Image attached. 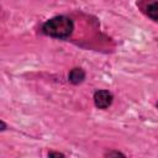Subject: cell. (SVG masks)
<instances>
[{
  "label": "cell",
  "instance_id": "obj_1",
  "mask_svg": "<svg viewBox=\"0 0 158 158\" xmlns=\"http://www.w3.org/2000/svg\"><path fill=\"white\" fill-rule=\"evenodd\" d=\"M73 30H74V23L67 16L52 17L43 25V32L56 38H67L72 35Z\"/></svg>",
  "mask_w": 158,
  "mask_h": 158
},
{
  "label": "cell",
  "instance_id": "obj_2",
  "mask_svg": "<svg viewBox=\"0 0 158 158\" xmlns=\"http://www.w3.org/2000/svg\"><path fill=\"white\" fill-rule=\"evenodd\" d=\"M112 94L107 90H98L94 94V102L99 109H106L112 102Z\"/></svg>",
  "mask_w": 158,
  "mask_h": 158
},
{
  "label": "cell",
  "instance_id": "obj_3",
  "mask_svg": "<svg viewBox=\"0 0 158 158\" xmlns=\"http://www.w3.org/2000/svg\"><path fill=\"white\" fill-rule=\"evenodd\" d=\"M85 78V72L81 68H73L69 73V80L73 84H79L84 80Z\"/></svg>",
  "mask_w": 158,
  "mask_h": 158
},
{
  "label": "cell",
  "instance_id": "obj_4",
  "mask_svg": "<svg viewBox=\"0 0 158 158\" xmlns=\"http://www.w3.org/2000/svg\"><path fill=\"white\" fill-rule=\"evenodd\" d=\"M146 12L152 20L158 21V0L151 1L146 7Z\"/></svg>",
  "mask_w": 158,
  "mask_h": 158
},
{
  "label": "cell",
  "instance_id": "obj_5",
  "mask_svg": "<svg viewBox=\"0 0 158 158\" xmlns=\"http://www.w3.org/2000/svg\"><path fill=\"white\" fill-rule=\"evenodd\" d=\"M48 156H49V157H63L64 154H63V153H58V152H54V153H49Z\"/></svg>",
  "mask_w": 158,
  "mask_h": 158
},
{
  "label": "cell",
  "instance_id": "obj_6",
  "mask_svg": "<svg viewBox=\"0 0 158 158\" xmlns=\"http://www.w3.org/2000/svg\"><path fill=\"white\" fill-rule=\"evenodd\" d=\"M106 156H123V154L120 152H111V153H107Z\"/></svg>",
  "mask_w": 158,
  "mask_h": 158
}]
</instances>
